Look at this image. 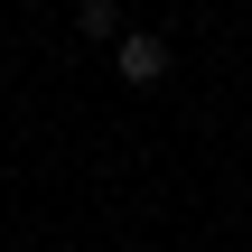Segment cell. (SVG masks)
Segmentation results:
<instances>
[{"label":"cell","mask_w":252,"mask_h":252,"mask_svg":"<svg viewBox=\"0 0 252 252\" xmlns=\"http://www.w3.org/2000/svg\"><path fill=\"white\" fill-rule=\"evenodd\" d=\"M168 65H178V56H168V37H159V28H122V37H112V75H122L131 94L168 84Z\"/></svg>","instance_id":"cell-1"},{"label":"cell","mask_w":252,"mask_h":252,"mask_svg":"<svg viewBox=\"0 0 252 252\" xmlns=\"http://www.w3.org/2000/svg\"><path fill=\"white\" fill-rule=\"evenodd\" d=\"M75 28H84L94 47H112V37H122V0H75Z\"/></svg>","instance_id":"cell-2"}]
</instances>
